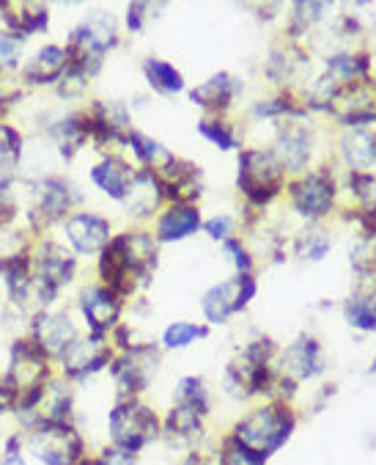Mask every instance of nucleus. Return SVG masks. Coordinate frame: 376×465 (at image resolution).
<instances>
[{"label": "nucleus", "mask_w": 376, "mask_h": 465, "mask_svg": "<svg viewBox=\"0 0 376 465\" xmlns=\"http://www.w3.org/2000/svg\"><path fill=\"white\" fill-rule=\"evenodd\" d=\"M162 196H165V191H162V184H159L157 173H154V171H140V173H135V179H132V184H130V193H127L124 202H127L130 215H135V218H149V215L159 207Z\"/></svg>", "instance_id": "nucleus-16"}, {"label": "nucleus", "mask_w": 376, "mask_h": 465, "mask_svg": "<svg viewBox=\"0 0 376 465\" xmlns=\"http://www.w3.org/2000/svg\"><path fill=\"white\" fill-rule=\"evenodd\" d=\"M201 229V213L193 204H176L170 207L159 223H157V240L173 242V240H187Z\"/></svg>", "instance_id": "nucleus-21"}, {"label": "nucleus", "mask_w": 376, "mask_h": 465, "mask_svg": "<svg viewBox=\"0 0 376 465\" xmlns=\"http://www.w3.org/2000/svg\"><path fill=\"white\" fill-rule=\"evenodd\" d=\"M146 69V77L151 83L154 91H159V94H178V91L184 88V80H181V72L159 58H149L143 64Z\"/></svg>", "instance_id": "nucleus-25"}, {"label": "nucleus", "mask_w": 376, "mask_h": 465, "mask_svg": "<svg viewBox=\"0 0 376 465\" xmlns=\"http://www.w3.org/2000/svg\"><path fill=\"white\" fill-rule=\"evenodd\" d=\"M66 237L74 245V251H80V253H97L100 248H105V242L111 237V223L105 218H100V215L80 213V215L69 218Z\"/></svg>", "instance_id": "nucleus-13"}, {"label": "nucleus", "mask_w": 376, "mask_h": 465, "mask_svg": "<svg viewBox=\"0 0 376 465\" xmlns=\"http://www.w3.org/2000/svg\"><path fill=\"white\" fill-rule=\"evenodd\" d=\"M280 363H284V371L280 375H286L292 381H311V378H319L324 371V355H322V344L303 333L297 341H292L284 352V358H280Z\"/></svg>", "instance_id": "nucleus-10"}, {"label": "nucleus", "mask_w": 376, "mask_h": 465, "mask_svg": "<svg viewBox=\"0 0 376 465\" xmlns=\"http://www.w3.org/2000/svg\"><path fill=\"white\" fill-rule=\"evenodd\" d=\"M343 317L357 331H376V298L373 295H354L343 306Z\"/></svg>", "instance_id": "nucleus-27"}, {"label": "nucleus", "mask_w": 376, "mask_h": 465, "mask_svg": "<svg viewBox=\"0 0 376 465\" xmlns=\"http://www.w3.org/2000/svg\"><path fill=\"white\" fill-rule=\"evenodd\" d=\"M91 179H93V184H97L100 191H105L111 199L124 202L127 193H130V184H132V179H135V171H132L124 160L108 157L105 163H100L97 168L91 171Z\"/></svg>", "instance_id": "nucleus-20"}, {"label": "nucleus", "mask_w": 376, "mask_h": 465, "mask_svg": "<svg viewBox=\"0 0 376 465\" xmlns=\"http://www.w3.org/2000/svg\"><path fill=\"white\" fill-rule=\"evenodd\" d=\"M239 191L255 204H269L280 191H284V168L269 152L247 149L239 154Z\"/></svg>", "instance_id": "nucleus-4"}, {"label": "nucleus", "mask_w": 376, "mask_h": 465, "mask_svg": "<svg viewBox=\"0 0 376 465\" xmlns=\"http://www.w3.org/2000/svg\"><path fill=\"white\" fill-rule=\"evenodd\" d=\"M330 114L338 116L341 124L360 130L362 124L376 122V80H360L349 88H343L330 105Z\"/></svg>", "instance_id": "nucleus-9"}, {"label": "nucleus", "mask_w": 376, "mask_h": 465, "mask_svg": "<svg viewBox=\"0 0 376 465\" xmlns=\"http://www.w3.org/2000/svg\"><path fill=\"white\" fill-rule=\"evenodd\" d=\"M20 45H23L20 34H4V36H0V61H4V64L14 61L17 53H20Z\"/></svg>", "instance_id": "nucleus-38"}, {"label": "nucleus", "mask_w": 376, "mask_h": 465, "mask_svg": "<svg viewBox=\"0 0 376 465\" xmlns=\"http://www.w3.org/2000/svg\"><path fill=\"white\" fill-rule=\"evenodd\" d=\"M72 204V188L63 179H44L36 191V207L31 213V218L39 223V218L44 221V226L55 218H61Z\"/></svg>", "instance_id": "nucleus-17"}, {"label": "nucleus", "mask_w": 376, "mask_h": 465, "mask_svg": "<svg viewBox=\"0 0 376 465\" xmlns=\"http://www.w3.org/2000/svg\"><path fill=\"white\" fill-rule=\"evenodd\" d=\"M333 202H335V179L330 171H311L292 184V204L308 221L324 218L333 210Z\"/></svg>", "instance_id": "nucleus-7"}, {"label": "nucleus", "mask_w": 376, "mask_h": 465, "mask_svg": "<svg viewBox=\"0 0 376 465\" xmlns=\"http://www.w3.org/2000/svg\"><path fill=\"white\" fill-rule=\"evenodd\" d=\"M330 6L327 4H297L294 6V23H292V34L294 36H303V34H308L322 17H324V12H327Z\"/></svg>", "instance_id": "nucleus-30"}, {"label": "nucleus", "mask_w": 376, "mask_h": 465, "mask_svg": "<svg viewBox=\"0 0 376 465\" xmlns=\"http://www.w3.org/2000/svg\"><path fill=\"white\" fill-rule=\"evenodd\" d=\"M143 12H146V4H132V6H130V17H127V23H130V28H132V31H140V28H143V17H146Z\"/></svg>", "instance_id": "nucleus-40"}, {"label": "nucleus", "mask_w": 376, "mask_h": 465, "mask_svg": "<svg viewBox=\"0 0 376 465\" xmlns=\"http://www.w3.org/2000/svg\"><path fill=\"white\" fill-rule=\"evenodd\" d=\"M226 251L228 253H234L231 259H234V264H236V270H239V275H245V272H250V267H253V259H250V253L236 242V240H226Z\"/></svg>", "instance_id": "nucleus-37"}, {"label": "nucleus", "mask_w": 376, "mask_h": 465, "mask_svg": "<svg viewBox=\"0 0 376 465\" xmlns=\"http://www.w3.org/2000/svg\"><path fill=\"white\" fill-rule=\"evenodd\" d=\"M97 462L100 465H135V454H127L116 446H105L100 454H97Z\"/></svg>", "instance_id": "nucleus-36"}, {"label": "nucleus", "mask_w": 376, "mask_h": 465, "mask_svg": "<svg viewBox=\"0 0 376 465\" xmlns=\"http://www.w3.org/2000/svg\"><path fill=\"white\" fill-rule=\"evenodd\" d=\"M61 363H63V375L69 381H82L93 371H100L111 363V352L100 344V336L93 341H74L63 355H61Z\"/></svg>", "instance_id": "nucleus-11"}, {"label": "nucleus", "mask_w": 376, "mask_h": 465, "mask_svg": "<svg viewBox=\"0 0 376 465\" xmlns=\"http://www.w3.org/2000/svg\"><path fill=\"white\" fill-rule=\"evenodd\" d=\"M25 449L44 465H72L88 454L85 438L74 424L39 421L25 435Z\"/></svg>", "instance_id": "nucleus-3"}, {"label": "nucleus", "mask_w": 376, "mask_h": 465, "mask_svg": "<svg viewBox=\"0 0 376 465\" xmlns=\"http://www.w3.org/2000/svg\"><path fill=\"white\" fill-rule=\"evenodd\" d=\"M162 435L176 446H196L204 438V416L187 405H173L162 421Z\"/></svg>", "instance_id": "nucleus-14"}, {"label": "nucleus", "mask_w": 376, "mask_h": 465, "mask_svg": "<svg viewBox=\"0 0 376 465\" xmlns=\"http://www.w3.org/2000/svg\"><path fill=\"white\" fill-rule=\"evenodd\" d=\"M294 427H297V416L289 408V402L272 400L269 405H261L250 411L247 416H242L234 424L231 440H236L245 451L266 462L277 449L286 446Z\"/></svg>", "instance_id": "nucleus-1"}, {"label": "nucleus", "mask_w": 376, "mask_h": 465, "mask_svg": "<svg viewBox=\"0 0 376 465\" xmlns=\"http://www.w3.org/2000/svg\"><path fill=\"white\" fill-rule=\"evenodd\" d=\"M368 69H371L368 53H335L327 58V74L335 77L343 88L368 80Z\"/></svg>", "instance_id": "nucleus-23"}, {"label": "nucleus", "mask_w": 376, "mask_h": 465, "mask_svg": "<svg viewBox=\"0 0 376 465\" xmlns=\"http://www.w3.org/2000/svg\"><path fill=\"white\" fill-rule=\"evenodd\" d=\"M207 333H209L207 328H198V325H193V322H173V325L165 331L162 341H165V347H170V350H181V347H187V344H193L196 339H204Z\"/></svg>", "instance_id": "nucleus-29"}, {"label": "nucleus", "mask_w": 376, "mask_h": 465, "mask_svg": "<svg viewBox=\"0 0 376 465\" xmlns=\"http://www.w3.org/2000/svg\"><path fill=\"white\" fill-rule=\"evenodd\" d=\"M77 341V331L66 314H44L36 322V344L47 355H63Z\"/></svg>", "instance_id": "nucleus-15"}, {"label": "nucleus", "mask_w": 376, "mask_h": 465, "mask_svg": "<svg viewBox=\"0 0 376 465\" xmlns=\"http://www.w3.org/2000/svg\"><path fill=\"white\" fill-rule=\"evenodd\" d=\"M14 411H17V394H14V389L9 386L6 378H0V419L14 413Z\"/></svg>", "instance_id": "nucleus-39"}, {"label": "nucleus", "mask_w": 376, "mask_h": 465, "mask_svg": "<svg viewBox=\"0 0 376 465\" xmlns=\"http://www.w3.org/2000/svg\"><path fill=\"white\" fill-rule=\"evenodd\" d=\"M341 157L352 173H368L376 165V135L368 130H349L341 138Z\"/></svg>", "instance_id": "nucleus-19"}, {"label": "nucleus", "mask_w": 376, "mask_h": 465, "mask_svg": "<svg viewBox=\"0 0 376 465\" xmlns=\"http://www.w3.org/2000/svg\"><path fill=\"white\" fill-rule=\"evenodd\" d=\"M349 184H352L354 196L360 199L362 210L376 213V176H371V173H349Z\"/></svg>", "instance_id": "nucleus-32"}, {"label": "nucleus", "mask_w": 376, "mask_h": 465, "mask_svg": "<svg viewBox=\"0 0 376 465\" xmlns=\"http://www.w3.org/2000/svg\"><path fill=\"white\" fill-rule=\"evenodd\" d=\"M9 386L14 389L17 397L36 391L50 383L47 371V352L36 341H17L12 350V363H9Z\"/></svg>", "instance_id": "nucleus-5"}, {"label": "nucleus", "mask_w": 376, "mask_h": 465, "mask_svg": "<svg viewBox=\"0 0 376 465\" xmlns=\"http://www.w3.org/2000/svg\"><path fill=\"white\" fill-rule=\"evenodd\" d=\"M82 314L88 320V325L93 328V333L102 336L105 328H111L119 320V301L113 290L105 287H93L82 295Z\"/></svg>", "instance_id": "nucleus-18"}, {"label": "nucleus", "mask_w": 376, "mask_h": 465, "mask_svg": "<svg viewBox=\"0 0 376 465\" xmlns=\"http://www.w3.org/2000/svg\"><path fill=\"white\" fill-rule=\"evenodd\" d=\"M20 160V135L12 127H0V171H12Z\"/></svg>", "instance_id": "nucleus-33"}, {"label": "nucleus", "mask_w": 376, "mask_h": 465, "mask_svg": "<svg viewBox=\"0 0 376 465\" xmlns=\"http://www.w3.org/2000/svg\"><path fill=\"white\" fill-rule=\"evenodd\" d=\"M157 350L151 344H138L132 350H127L119 361H113V381L119 386V400L124 397H138L140 391H146L151 375L157 371Z\"/></svg>", "instance_id": "nucleus-6"}, {"label": "nucleus", "mask_w": 376, "mask_h": 465, "mask_svg": "<svg viewBox=\"0 0 376 465\" xmlns=\"http://www.w3.org/2000/svg\"><path fill=\"white\" fill-rule=\"evenodd\" d=\"M239 88H242V83L236 80V77H231V74H215V77H209L204 85H198L196 91H193V103L196 105H201V108H209V111H226L228 105H231V100L239 94Z\"/></svg>", "instance_id": "nucleus-22"}, {"label": "nucleus", "mask_w": 376, "mask_h": 465, "mask_svg": "<svg viewBox=\"0 0 376 465\" xmlns=\"http://www.w3.org/2000/svg\"><path fill=\"white\" fill-rule=\"evenodd\" d=\"M330 248H333V242H330V237L324 232H305L300 237V242H297L300 256H305L311 262H322L330 253Z\"/></svg>", "instance_id": "nucleus-31"}, {"label": "nucleus", "mask_w": 376, "mask_h": 465, "mask_svg": "<svg viewBox=\"0 0 376 465\" xmlns=\"http://www.w3.org/2000/svg\"><path fill=\"white\" fill-rule=\"evenodd\" d=\"M176 405H187L198 411L204 419L209 416V408H212V400H209V389L201 378H181L176 383Z\"/></svg>", "instance_id": "nucleus-26"}, {"label": "nucleus", "mask_w": 376, "mask_h": 465, "mask_svg": "<svg viewBox=\"0 0 376 465\" xmlns=\"http://www.w3.org/2000/svg\"><path fill=\"white\" fill-rule=\"evenodd\" d=\"M108 432L111 446L138 457L149 443H154L162 435V421L138 397H124L113 405L108 416Z\"/></svg>", "instance_id": "nucleus-2"}, {"label": "nucleus", "mask_w": 376, "mask_h": 465, "mask_svg": "<svg viewBox=\"0 0 376 465\" xmlns=\"http://www.w3.org/2000/svg\"><path fill=\"white\" fill-rule=\"evenodd\" d=\"M272 157L277 160V165L286 171H303L311 163V135L305 127L300 124H286L277 133L275 141V152Z\"/></svg>", "instance_id": "nucleus-12"}, {"label": "nucleus", "mask_w": 376, "mask_h": 465, "mask_svg": "<svg viewBox=\"0 0 376 465\" xmlns=\"http://www.w3.org/2000/svg\"><path fill=\"white\" fill-rule=\"evenodd\" d=\"M349 262L360 275H371L376 270V237H360L349 251Z\"/></svg>", "instance_id": "nucleus-28"}, {"label": "nucleus", "mask_w": 376, "mask_h": 465, "mask_svg": "<svg viewBox=\"0 0 376 465\" xmlns=\"http://www.w3.org/2000/svg\"><path fill=\"white\" fill-rule=\"evenodd\" d=\"M72 465H100V462H97V454H85V457H80V460L72 462Z\"/></svg>", "instance_id": "nucleus-41"}, {"label": "nucleus", "mask_w": 376, "mask_h": 465, "mask_svg": "<svg viewBox=\"0 0 376 465\" xmlns=\"http://www.w3.org/2000/svg\"><path fill=\"white\" fill-rule=\"evenodd\" d=\"M371 378L376 381V358H373V363H371Z\"/></svg>", "instance_id": "nucleus-42"}, {"label": "nucleus", "mask_w": 376, "mask_h": 465, "mask_svg": "<svg viewBox=\"0 0 376 465\" xmlns=\"http://www.w3.org/2000/svg\"><path fill=\"white\" fill-rule=\"evenodd\" d=\"M204 229H207V234H209L212 240H228L231 232H234V221H231L228 215H217V218L207 221Z\"/></svg>", "instance_id": "nucleus-35"}, {"label": "nucleus", "mask_w": 376, "mask_h": 465, "mask_svg": "<svg viewBox=\"0 0 376 465\" xmlns=\"http://www.w3.org/2000/svg\"><path fill=\"white\" fill-rule=\"evenodd\" d=\"M253 295H255V282L250 278V272H245V275L231 278V282H223V284L212 287V290L204 295L201 306H204L207 320H209L212 325H220V322H226L231 314L242 312V309L250 303Z\"/></svg>", "instance_id": "nucleus-8"}, {"label": "nucleus", "mask_w": 376, "mask_h": 465, "mask_svg": "<svg viewBox=\"0 0 376 465\" xmlns=\"http://www.w3.org/2000/svg\"><path fill=\"white\" fill-rule=\"evenodd\" d=\"M198 133L204 135V138H209L217 149H236V135L226 127V124H220V122H201L198 124Z\"/></svg>", "instance_id": "nucleus-34"}, {"label": "nucleus", "mask_w": 376, "mask_h": 465, "mask_svg": "<svg viewBox=\"0 0 376 465\" xmlns=\"http://www.w3.org/2000/svg\"><path fill=\"white\" fill-rule=\"evenodd\" d=\"M69 66V55L61 47H44L28 66H25V77L31 83H53L63 74V69Z\"/></svg>", "instance_id": "nucleus-24"}]
</instances>
